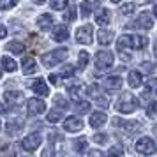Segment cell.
Listing matches in <instances>:
<instances>
[{
  "instance_id": "6da1fadb",
  "label": "cell",
  "mask_w": 157,
  "mask_h": 157,
  "mask_svg": "<svg viewBox=\"0 0 157 157\" xmlns=\"http://www.w3.org/2000/svg\"><path fill=\"white\" fill-rule=\"evenodd\" d=\"M138 106H140V101L136 99L132 94H129V92L122 94V97L117 101V104H115L117 111H120V113H124V115L134 113L136 109H138Z\"/></svg>"
},
{
  "instance_id": "7a4b0ae2",
  "label": "cell",
  "mask_w": 157,
  "mask_h": 157,
  "mask_svg": "<svg viewBox=\"0 0 157 157\" xmlns=\"http://www.w3.org/2000/svg\"><path fill=\"white\" fill-rule=\"evenodd\" d=\"M65 58H67V50H65V48H58V50L44 53L43 57H41V60H43L44 67H55V65H58L60 62H64Z\"/></svg>"
},
{
  "instance_id": "3957f363",
  "label": "cell",
  "mask_w": 157,
  "mask_h": 157,
  "mask_svg": "<svg viewBox=\"0 0 157 157\" xmlns=\"http://www.w3.org/2000/svg\"><path fill=\"white\" fill-rule=\"evenodd\" d=\"M115 62V57L109 53V51H97L95 53V65H97V69L101 71H106L109 69Z\"/></svg>"
},
{
  "instance_id": "277c9868",
  "label": "cell",
  "mask_w": 157,
  "mask_h": 157,
  "mask_svg": "<svg viewBox=\"0 0 157 157\" xmlns=\"http://www.w3.org/2000/svg\"><path fill=\"white\" fill-rule=\"evenodd\" d=\"M136 150H138L140 154H143V155H150V154L155 152V143H154L152 138L143 136V138H140V140L136 141Z\"/></svg>"
},
{
  "instance_id": "5b68a950",
  "label": "cell",
  "mask_w": 157,
  "mask_h": 157,
  "mask_svg": "<svg viewBox=\"0 0 157 157\" xmlns=\"http://www.w3.org/2000/svg\"><path fill=\"white\" fill-rule=\"evenodd\" d=\"M92 25H83V27H79L78 30H76V41H78L79 44H90L92 43Z\"/></svg>"
},
{
  "instance_id": "8992f818",
  "label": "cell",
  "mask_w": 157,
  "mask_h": 157,
  "mask_svg": "<svg viewBox=\"0 0 157 157\" xmlns=\"http://www.w3.org/2000/svg\"><path fill=\"white\" fill-rule=\"evenodd\" d=\"M41 134H37V132H32V134H29L25 140H23V148L27 150V152H34V150L39 148V145H41Z\"/></svg>"
},
{
  "instance_id": "52a82bcc",
  "label": "cell",
  "mask_w": 157,
  "mask_h": 157,
  "mask_svg": "<svg viewBox=\"0 0 157 157\" xmlns=\"http://www.w3.org/2000/svg\"><path fill=\"white\" fill-rule=\"evenodd\" d=\"M152 27H154V20L150 18L148 13H143V14H140L136 21L131 23V29H147V30H150Z\"/></svg>"
},
{
  "instance_id": "ba28073f",
  "label": "cell",
  "mask_w": 157,
  "mask_h": 157,
  "mask_svg": "<svg viewBox=\"0 0 157 157\" xmlns=\"http://www.w3.org/2000/svg\"><path fill=\"white\" fill-rule=\"evenodd\" d=\"M44 111H46V102H44L43 99L34 97V99L29 101V113H32V115H43Z\"/></svg>"
},
{
  "instance_id": "9c48e42d",
  "label": "cell",
  "mask_w": 157,
  "mask_h": 157,
  "mask_svg": "<svg viewBox=\"0 0 157 157\" xmlns=\"http://www.w3.org/2000/svg\"><path fill=\"white\" fill-rule=\"evenodd\" d=\"M64 129L67 132H78L83 129V122L79 120L78 117H69L64 120Z\"/></svg>"
},
{
  "instance_id": "30bf717a",
  "label": "cell",
  "mask_w": 157,
  "mask_h": 157,
  "mask_svg": "<svg viewBox=\"0 0 157 157\" xmlns=\"http://www.w3.org/2000/svg\"><path fill=\"white\" fill-rule=\"evenodd\" d=\"M102 86H104L106 90H109V92L120 90V86H122V78H120V76H108V78L104 79Z\"/></svg>"
},
{
  "instance_id": "8fae6325",
  "label": "cell",
  "mask_w": 157,
  "mask_h": 157,
  "mask_svg": "<svg viewBox=\"0 0 157 157\" xmlns=\"http://www.w3.org/2000/svg\"><path fill=\"white\" fill-rule=\"evenodd\" d=\"M97 39H99V44H101V46H109V44L113 43V39H115L113 30L101 29L99 34H97Z\"/></svg>"
},
{
  "instance_id": "7c38bea8",
  "label": "cell",
  "mask_w": 157,
  "mask_h": 157,
  "mask_svg": "<svg viewBox=\"0 0 157 157\" xmlns=\"http://www.w3.org/2000/svg\"><path fill=\"white\" fill-rule=\"evenodd\" d=\"M113 125H118L122 127L125 132H136L138 129H140V124L138 122H125V120H120V118H113Z\"/></svg>"
},
{
  "instance_id": "4fadbf2b",
  "label": "cell",
  "mask_w": 157,
  "mask_h": 157,
  "mask_svg": "<svg viewBox=\"0 0 157 157\" xmlns=\"http://www.w3.org/2000/svg\"><path fill=\"white\" fill-rule=\"evenodd\" d=\"M30 86H32V90L37 94V95H50V88H48V85L44 83V79H36V81H32V83H29Z\"/></svg>"
},
{
  "instance_id": "5bb4252c",
  "label": "cell",
  "mask_w": 157,
  "mask_h": 157,
  "mask_svg": "<svg viewBox=\"0 0 157 157\" xmlns=\"http://www.w3.org/2000/svg\"><path fill=\"white\" fill-rule=\"evenodd\" d=\"M148 44V39L141 36H129V46L131 50H143Z\"/></svg>"
},
{
  "instance_id": "9a60e30c",
  "label": "cell",
  "mask_w": 157,
  "mask_h": 157,
  "mask_svg": "<svg viewBox=\"0 0 157 157\" xmlns=\"http://www.w3.org/2000/svg\"><path fill=\"white\" fill-rule=\"evenodd\" d=\"M108 120L106 113H102V111H95V113L90 115V127H101V125H104Z\"/></svg>"
},
{
  "instance_id": "2e32d148",
  "label": "cell",
  "mask_w": 157,
  "mask_h": 157,
  "mask_svg": "<svg viewBox=\"0 0 157 157\" xmlns=\"http://www.w3.org/2000/svg\"><path fill=\"white\" fill-rule=\"evenodd\" d=\"M21 65H23V74H27V76H29V74H34V72L37 71V64L32 57H25Z\"/></svg>"
},
{
  "instance_id": "e0dca14e",
  "label": "cell",
  "mask_w": 157,
  "mask_h": 157,
  "mask_svg": "<svg viewBox=\"0 0 157 157\" xmlns=\"http://www.w3.org/2000/svg\"><path fill=\"white\" fill-rule=\"evenodd\" d=\"M109 18H111V13L108 9H99L97 14H95V23L101 25V27H106L108 23H109Z\"/></svg>"
},
{
  "instance_id": "ac0fdd59",
  "label": "cell",
  "mask_w": 157,
  "mask_h": 157,
  "mask_svg": "<svg viewBox=\"0 0 157 157\" xmlns=\"http://www.w3.org/2000/svg\"><path fill=\"white\" fill-rule=\"evenodd\" d=\"M51 37H53V41H57V43L67 41V37H69V30L65 29V27H57V29L51 32Z\"/></svg>"
},
{
  "instance_id": "d6986e66",
  "label": "cell",
  "mask_w": 157,
  "mask_h": 157,
  "mask_svg": "<svg viewBox=\"0 0 157 157\" xmlns=\"http://www.w3.org/2000/svg\"><path fill=\"white\" fill-rule=\"evenodd\" d=\"M37 27L41 30H50L53 27V18L51 14H41L37 18Z\"/></svg>"
},
{
  "instance_id": "ffe728a7",
  "label": "cell",
  "mask_w": 157,
  "mask_h": 157,
  "mask_svg": "<svg viewBox=\"0 0 157 157\" xmlns=\"http://www.w3.org/2000/svg\"><path fill=\"white\" fill-rule=\"evenodd\" d=\"M67 92H69V95H72L74 99H79L81 94L86 92V88L81 85V83H72V85H67Z\"/></svg>"
},
{
  "instance_id": "44dd1931",
  "label": "cell",
  "mask_w": 157,
  "mask_h": 157,
  "mask_svg": "<svg viewBox=\"0 0 157 157\" xmlns=\"http://www.w3.org/2000/svg\"><path fill=\"white\" fill-rule=\"evenodd\" d=\"M127 81H129V85L132 86V88H138V86L143 83L141 72H140V71H131V72H129V76H127Z\"/></svg>"
},
{
  "instance_id": "7402d4cb",
  "label": "cell",
  "mask_w": 157,
  "mask_h": 157,
  "mask_svg": "<svg viewBox=\"0 0 157 157\" xmlns=\"http://www.w3.org/2000/svg\"><path fill=\"white\" fill-rule=\"evenodd\" d=\"M21 92H13V90H9V92L4 94V101L7 102V104H18V102H21Z\"/></svg>"
},
{
  "instance_id": "603a6c76",
  "label": "cell",
  "mask_w": 157,
  "mask_h": 157,
  "mask_svg": "<svg viewBox=\"0 0 157 157\" xmlns=\"http://www.w3.org/2000/svg\"><path fill=\"white\" fill-rule=\"evenodd\" d=\"M86 94L92 97L94 101L99 99L101 95H102V92H101V85H97V83H92L90 86H86Z\"/></svg>"
},
{
  "instance_id": "cb8c5ba5",
  "label": "cell",
  "mask_w": 157,
  "mask_h": 157,
  "mask_svg": "<svg viewBox=\"0 0 157 157\" xmlns=\"http://www.w3.org/2000/svg\"><path fill=\"white\" fill-rule=\"evenodd\" d=\"M6 50L11 51V53H18V55H20V53H23V51H25V44L13 41V43H7V44H6Z\"/></svg>"
},
{
  "instance_id": "d4e9b609",
  "label": "cell",
  "mask_w": 157,
  "mask_h": 157,
  "mask_svg": "<svg viewBox=\"0 0 157 157\" xmlns=\"http://www.w3.org/2000/svg\"><path fill=\"white\" fill-rule=\"evenodd\" d=\"M2 69L7 71V72L16 71V62L11 57H2Z\"/></svg>"
},
{
  "instance_id": "484cf974",
  "label": "cell",
  "mask_w": 157,
  "mask_h": 157,
  "mask_svg": "<svg viewBox=\"0 0 157 157\" xmlns=\"http://www.w3.org/2000/svg\"><path fill=\"white\" fill-rule=\"evenodd\" d=\"M86 145H88L86 138H78V140H74V143H72V148H74V152L81 154V152L86 150Z\"/></svg>"
},
{
  "instance_id": "4316f807",
  "label": "cell",
  "mask_w": 157,
  "mask_h": 157,
  "mask_svg": "<svg viewBox=\"0 0 157 157\" xmlns=\"http://www.w3.org/2000/svg\"><path fill=\"white\" fill-rule=\"evenodd\" d=\"M74 109H76L79 115H85L86 111H90V102H88V101H78V102L74 104Z\"/></svg>"
},
{
  "instance_id": "83f0119b",
  "label": "cell",
  "mask_w": 157,
  "mask_h": 157,
  "mask_svg": "<svg viewBox=\"0 0 157 157\" xmlns=\"http://www.w3.org/2000/svg\"><path fill=\"white\" fill-rule=\"evenodd\" d=\"M88 60H90L88 53H86V51H79V55H78V65L81 67V69L88 65Z\"/></svg>"
},
{
  "instance_id": "f1b7e54d",
  "label": "cell",
  "mask_w": 157,
  "mask_h": 157,
  "mask_svg": "<svg viewBox=\"0 0 157 157\" xmlns=\"http://www.w3.org/2000/svg\"><path fill=\"white\" fill-rule=\"evenodd\" d=\"M62 118V109H51L50 113H48V122H58Z\"/></svg>"
},
{
  "instance_id": "f546056e",
  "label": "cell",
  "mask_w": 157,
  "mask_h": 157,
  "mask_svg": "<svg viewBox=\"0 0 157 157\" xmlns=\"http://www.w3.org/2000/svg\"><path fill=\"white\" fill-rule=\"evenodd\" d=\"M18 4V0H0V11H9Z\"/></svg>"
},
{
  "instance_id": "4dcf8cb0",
  "label": "cell",
  "mask_w": 157,
  "mask_h": 157,
  "mask_svg": "<svg viewBox=\"0 0 157 157\" xmlns=\"http://www.w3.org/2000/svg\"><path fill=\"white\" fill-rule=\"evenodd\" d=\"M67 7V0H51V9L55 11H62Z\"/></svg>"
},
{
  "instance_id": "1f68e13d",
  "label": "cell",
  "mask_w": 157,
  "mask_h": 157,
  "mask_svg": "<svg viewBox=\"0 0 157 157\" xmlns=\"http://www.w3.org/2000/svg\"><path fill=\"white\" fill-rule=\"evenodd\" d=\"M90 14H92V4L90 2H83L81 4V16L83 18H88Z\"/></svg>"
},
{
  "instance_id": "d6a6232c",
  "label": "cell",
  "mask_w": 157,
  "mask_h": 157,
  "mask_svg": "<svg viewBox=\"0 0 157 157\" xmlns=\"http://www.w3.org/2000/svg\"><path fill=\"white\" fill-rule=\"evenodd\" d=\"M71 76H74V67L72 65H65L60 71V78H71Z\"/></svg>"
},
{
  "instance_id": "836d02e7",
  "label": "cell",
  "mask_w": 157,
  "mask_h": 157,
  "mask_svg": "<svg viewBox=\"0 0 157 157\" xmlns=\"http://www.w3.org/2000/svg\"><path fill=\"white\" fill-rule=\"evenodd\" d=\"M78 16H76V7H69L67 9V13L64 14V20L65 21H74Z\"/></svg>"
},
{
  "instance_id": "e575fe53",
  "label": "cell",
  "mask_w": 157,
  "mask_h": 157,
  "mask_svg": "<svg viewBox=\"0 0 157 157\" xmlns=\"http://www.w3.org/2000/svg\"><path fill=\"white\" fill-rule=\"evenodd\" d=\"M134 9H136L134 4H124V6H120V13L122 14H132Z\"/></svg>"
},
{
  "instance_id": "d590c367",
  "label": "cell",
  "mask_w": 157,
  "mask_h": 157,
  "mask_svg": "<svg viewBox=\"0 0 157 157\" xmlns=\"http://www.w3.org/2000/svg\"><path fill=\"white\" fill-rule=\"evenodd\" d=\"M53 102H55V106H60L62 109H65V108L69 106V102L62 97V95H57V97H53Z\"/></svg>"
},
{
  "instance_id": "8d00e7d4",
  "label": "cell",
  "mask_w": 157,
  "mask_h": 157,
  "mask_svg": "<svg viewBox=\"0 0 157 157\" xmlns=\"http://www.w3.org/2000/svg\"><path fill=\"white\" fill-rule=\"evenodd\" d=\"M122 155V148L117 145V147H111L109 152H108V157H120Z\"/></svg>"
},
{
  "instance_id": "74e56055",
  "label": "cell",
  "mask_w": 157,
  "mask_h": 157,
  "mask_svg": "<svg viewBox=\"0 0 157 157\" xmlns=\"http://www.w3.org/2000/svg\"><path fill=\"white\" fill-rule=\"evenodd\" d=\"M152 88H154V85H152V83H148V85L143 88V92H141L143 99H150V95H152Z\"/></svg>"
},
{
  "instance_id": "f35d334b",
  "label": "cell",
  "mask_w": 157,
  "mask_h": 157,
  "mask_svg": "<svg viewBox=\"0 0 157 157\" xmlns=\"http://www.w3.org/2000/svg\"><path fill=\"white\" fill-rule=\"evenodd\" d=\"M106 140H108L106 134H95V136H94V141L99 143V145H104V143H106Z\"/></svg>"
},
{
  "instance_id": "ab89813d",
  "label": "cell",
  "mask_w": 157,
  "mask_h": 157,
  "mask_svg": "<svg viewBox=\"0 0 157 157\" xmlns=\"http://www.w3.org/2000/svg\"><path fill=\"white\" fill-rule=\"evenodd\" d=\"M155 106H157L155 101H152V102H150V106H148V113H147L150 118H154V117H155Z\"/></svg>"
},
{
  "instance_id": "60d3db41",
  "label": "cell",
  "mask_w": 157,
  "mask_h": 157,
  "mask_svg": "<svg viewBox=\"0 0 157 157\" xmlns=\"http://www.w3.org/2000/svg\"><path fill=\"white\" fill-rule=\"evenodd\" d=\"M88 157H104V154H102L101 150H92V152L88 154Z\"/></svg>"
},
{
  "instance_id": "b9f144b4",
  "label": "cell",
  "mask_w": 157,
  "mask_h": 157,
  "mask_svg": "<svg viewBox=\"0 0 157 157\" xmlns=\"http://www.w3.org/2000/svg\"><path fill=\"white\" fill-rule=\"evenodd\" d=\"M143 67H145V72H154V65L148 64V62H147V64H143Z\"/></svg>"
},
{
  "instance_id": "7bdbcfd3",
  "label": "cell",
  "mask_w": 157,
  "mask_h": 157,
  "mask_svg": "<svg viewBox=\"0 0 157 157\" xmlns=\"http://www.w3.org/2000/svg\"><path fill=\"white\" fill-rule=\"evenodd\" d=\"M50 81L53 83V85H58V76L57 74H50Z\"/></svg>"
},
{
  "instance_id": "ee69618b",
  "label": "cell",
  "mask_w": 157,
  "mask_h": 157,
  "mask_svg": "<svg viewBox=\"0 0 157 157\" xmlns=\"http://www.w3.org/2000/svg\"><path fill=\"white\" fill-rule=\"evenodd\" d=\"M6 36H7V30H6V27H2V25H0V39H4Z\"/></svg>"
},
{
  "instance_id": "f6af8a7d",
  "label": "cell",
  "mask_w": 157,
  "mask_h": 157,
  "mask_svg": "<svg viewBox=\"0 0 157 157\" xmlns=\"http://www.w3.org/2000/svg\"><path fill=\"white\" fill-rule=\"evenodd\" d=\"M36 4H44V0H34Z\"/></svg>"
},
{
  "instance_id": "bcb514c9",
  "label": "cell",
  "mask_w": 157,
  "mask_h": 157,
  "mask_svg": "<svg viewBox=\"0 0 157 157\" xmlns=\"http://www.w3.org/2000/svg\"><path fill=\"white\" fill-rule=\"evenodd\" d=\"M111 2H113V4H118V2H120V0H111Z\"/></svg>"
},
{
  "instance_id": "7dc6e473",
  "label": "cell",
  "mask_w": 157,
  "mask_h": 157,
  "mask_svg": "<svg viewBox=\"0 0 157 157\" xmlns=\"http://www.w3.org/2000/svg\"><path fill=\"white\" fill-rule=\"evenodd\" d=\"M0 79H2V69H0Z\"/></svg>"
},
{
  "instance_id": "c3c4849f",
  "label": "cell",
  "mask_w": 157,
  "mask_h": 157,
  "mask_svg": "<svg viewBox=\"0 0 157 157\" xmlns=\"http://www.w3.org/2000/svg\"><path fill=\"white\" fill-rule=\"evenodd\" d=\"M0 129H2V124H0Z\"/></svg>"
},
{
  "instance_id": "681fc988",
  "label": "cell",
  "mask_w": 157,
  "mask_h": 157,
  "mask_svg": "<svg viewBox=\"0 0 157 157\" xmlns=\"http://www.w3.org/2000/svg\"><path fill=\"white\" fill-rule=\"evenodd\" d=\"M97 2H101V0H97Z\"/></svg>"
}]
</instances>
